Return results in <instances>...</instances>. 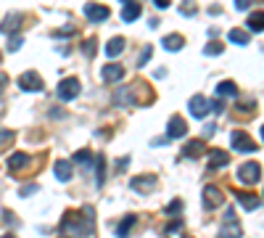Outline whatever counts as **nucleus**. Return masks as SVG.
<instances>
[{"label":"nucleus","mask_w":264,"mask_h":238,"mask_svg":"<svg viewBox=\"0 0 264 238\" xmlns=\"http://www.w3.org/2000/svg\"><path fill=\"white\" fill-rule=\"evenodd\" d=\"M238 180L243 183V186H256V183L262 180V167L256 162H246L238 167Z\"/></svg>","instance_id":"nucleus-1"},{"label":"nucleus","mask_w":264,"mask_h":238,"mask_svg":"<svg viewBox=\"0 0 264 238\" xmlns=\"http://www.w3.org/2000/svg\"><path fill=\"white\" fill-rule=\"evenodd\" d=\"M230 145L232 151H240V153H254L259 145L254 143V138H248V133H243V130H235V133L230 135Z\"/></svg>","instance_id":"nucleus-2"},{"label":"nucleus","mask_w":264,"mask_h":238,"mask_svg":"<svg viewBox=\"0 0 264 238\" xmlns=\"http://www.w3.org/2000/svg\"><path fill=\"white\" fill-rule=\"evenodd\" d=\"M217 238H240V225L235 220V212L227 209L224 212V220H222V230L217 233Z\"/></svg>","instance_id":"nucleus-3"},{"label":"nucleus","mask_w":264,"mask_h":238,"mask_svg":"<svg viewBox=\"0 0 264 238\" xmlns=\"http://www.w3.org/2000/svg\"><path fill=\"white\" fill-rule=\"evenodd\" d=\"M43 77L37 74V72H21L19 77V88H21V93H37V90H43Z\"/></svg>","instance_id":"nucleus-4"},{"label":"nucleus","mask_w":264,"mask_h":238,"mask_svg":"<svg viewBox=\"0 0 264 238\" xmlns=\"http://www.w3.org/2000/svg\"><path fill=\"white\" fill-rule=\"evenodd\" d=\"M80 90H82L80 80H77V77H66V80L58 85V98L61 101H74V98L80 95Z\"/></svg>","instance_id":"nucleus-5"},{"label":"nucleus","mask_w":264,"mask_h":238,"mask_svg":"<svg viewBox=\"0 0 264 238\" xmlns=\"http://www.w3.org/2000/svg\"><path fill=\"white\" fill-rule=\"evenodd\" d=\"M224 204V193L217 186H206L204 188V206L206 209H220Z\"/></svg>","instance_id":"nucleus-6"},{"label":"nucleus","mask_w":264,"mask_h":238,"mask_svg":"<svg viewBox=\"0 0 264 238\" xmlns=\"http://www.w3.org/2000/svg\"><path fill=\"white\" fill-rule=\"evenodd\" d=\"M156 178L153 175H140V178H132L130 180V188L137 190V193H148V190H156Z\"/></svg>","instance_id":"nucleus-7"},{"label":"nucleus","mask_w":264,"mask_h":238,"mask_svg":"<svg viewBox=\"0 0 264 238\" xmlns=\"http://www.w3.org/2000/svg\"><path fill=\"white\" fill-rule=\"evenodd\" d=\"M85 19L92 21V24H98V21H106L108 19V8L100 3H88L85 5Z\"/></svg>","instance_id":"nucleus-8"},{"label":"nucleus","mask_w":264,"mask_h":238,"mask_svg":"<svg viewBox=\"0 0 264 238\" xmlns=\"http://www.w3.org/2000/svg\"><path fill=\"white\" fill-rule=\"evenodd\" d=\"M188 109H190V114H193L196 119H204L206 114H209V101H206V95H201V93L193 95L190 101H188Z\"/></svg>","instance_id":"nucleus-9"},{"label":"nucleus","mask_w":264,"mask_h":238,"mask_svg":"<svg viewBox=\"0 0 264 238\" xmlns=\"http://www.w3.org/2000/svg\"><path fill=\"white\" fill-rule=\"evenodd\" d=\"M167 135H169V138H182V135H188V125H185V119L180 117V114H172V117H169Z\"/></svg>","instance_id":"nucleus-10"},{"label":"nucleus","mask_w":264,"mask_h":238,"mask_svg":"<svg viewBox=\"0 0 264 238\" xmlns=\"http://www.w3.org/2000/svg\"><path fill=\"white\" fill-rule=\"evenodd\" d=\"M114 103L116 106H135V103H140V98L135 95V88H122L114 93Z\"/></svg>","instance_id":"nucleus-11"},{"label":"nucleus","mask_w":264,"mask_h":238,"mask_svg":"<svg viewBox=\"0 0 264 238\" xmlns=\"http://www.w3.org/2000/svg\"><path fill=\"white\" fill-rule=\"evenodd\" d=\"M100 77H103V82H119V80H124V66L106 64L103 69H100Z\"/></svg>","instance_id":"nucleus-12"},{"label":"nucleus","mask_w":264,"mask_h":238,"mask_svg":"<svg viewBox=\"0 0 264 238\" xmlns=\"http://www.w3.org/2000/svg\"><path fill=\"white\" fill-rule=\"evenodd\" d=\"M238 198V204L243 206V209H248V212H254L256 206H259V198H256L254 193H248V190H235V193H232Z\"/></svg>","instance_id":"nucleus-13"},{"label":"nucleus","mask_w":264,"mask_h":238,"mask_svg":"<svg viewBox=\"0 0 264 238\" xmlns=\"http://www.w3.org/2000/svg\"><path fill=\"white\" fill-rule=\"evenodd\" d=\"M204 153H206V143L204 141H190L182 148V156L185 159H198V156H204Z\"/></svg>","instance_id":"nucleus-14"},{"label":"nucleus","mask_w":264,"mask_h":238,"mask_svg":"<svg viewBox=\"0 0 264 238\" xmlns=\"http://www.w3.org/2000/svg\"><path fill=\"white\" fill-rule=\"evenodd\" d=\"M29 164H32V156H29V153H13V156L8 159V170H11V172L27 170Z\"/></svg>","instance_id":"nucleus-15"},{"label":"nucleus","mask_w":264,"mask_h":238,"mask_svg":"<svg viewBox=\"0 0 264 238\" xmlns=\"http://www.w3.org/2000/svg\"><path fill=\"white\" fill-rule=\"evenodd\" d=\"M53 172H56V178H58L61 183H69V180H72V162L58 159V162L53 164Z\"/></svg>","instance_id":"nucleus-16"},{"label":"nucleus","mask_w":264,"mask_h":238,"mask_svg":"<svg viewBox=\"0 0 264 238\" xmlns=\"http://www.w3.org/2000/svg\"><path fill=\"white\" fill-rule=\"evenodd\" d=\"M124 45H127V43H124V37H111V40L106 43V56H108V58L122 56V53H124Z\"/></svg>","instance_id":"nucleus-17"},{"label":"nucleus","mask_w":264,"mask_h":238,"mask_svg":"<svg viewBox=\"0 0 264 238\" xmlns=\"http://www.w3.org/2000/svg\"><path fill=\"white\" fill-rule=\"evenodd\" d=\"M206 156H209V164H212V167H227L230 164V156L224 151H220V148L206 151Z\"/></svg>","instance_id":"nucleus-18"},{"label":"nucleus","mask_w":264,"mask_h":238,"mask_svg":"<svg viewBox=\"0 0 264 238\" xmlns=\"http://www.w3.org/2000/svg\"><path fill=\"white\" fill-rule=\"evenodd\" d=\"M235 93H238V88H235V82H232V80H224V82L217 85V95H220V98H235Z\"/></svg>","instance_id":"nucleus-19"},{"label":"nucleus","mask_w":264,"mask_h":238,"mask_svg":"<svg viewBox=\"0 0 264 238\" xmlns=\"http://www.w3.org/2000/svg\"><path fill=\"white\" fill-rule=\"evenodd\" d=\"M135 220H137L135 214H127V217L119 222V228H116V236H119V238H127V236H130V230L135 228Z\"/></svg>","instance_id":"nucleus-20"},{"label":"nucleus","mask_w":264,"mask_h":238,"mask_svg":"<svg viewBox=\"0 0 264 238\" xmlns=\"http://www.w3.org/2000/svg\"><path fill=\"white\" fill-rule=\"evenodd\" d=\"M248 29L251 32H264V11H254L248 16Z\"/></svg>","instance_id":"nucleus-21"},{"label":"nucleus","mask_w":264,"mask_h":238,"mask_svg":"<svg viewBox=\"0 0 264 238\" xmlns=\"http://www.w3.org/2000/svg\"><path fill=\"white\" fill-rule=\"evenodd\" d=\"M227 40H230V43H235V45H248L251 35H248L246 29H230V32H227Z\"/></svg>","instance_id":"nucleus-22"},{"label":"nucleus","mask_w":264,"mask_h":238,"mask_svg":"<svg viewBox=\"0 0 264 238\" xmlns=\"http://www.w3.org/2000/svg\"><path fill=\"white\" fill-rule=\"evenodd\" d=\"M161 43H164V48H167V50H182L185 37H182V35H167Z\"/></svg>","instance_id":"nucleus-23"},{"label":"nucleus","mask_w":264,"mask_h":238,"mask_svg":"<svg viewBox=\"0 0 264 238\" xmlns=\"http://www.w3.org/2000/svg\"><path fill=\"white\" fill-rule=\"evenodd\" d=\"M19 24H21V13H11V16L5 19L3 24H0V29H3L5 35H13V32H16V27H19Z\"/></svg>","instance_id":"nucleus-24"},{"label":"nucleus","mask_w":264,"mask_h":238,"mask_svg":"<svg viewBox=\"0 0 264 238\" xmlns=\"http://www.w3.org/2000/svg\"><path fill=\"white\" fill-rule=\"evenodd\" d=\"M137 16H140V5H137V3H127L122 8V19L124 21H135Z\"/></svg>","instance_id":"nucleus-25"},{"label":"nucleus","mask_w":264,"mask_h":238,"mask_svg":"<svg viewBox=\"0 0 264 238\" xmlns=\"http://www.w3.org/2000/svg\"><path fill=\"white\" fill-rule=\"evenodd\" d=\"M103 167H106V159H103V156H98V159H95V186H98V188L106 183V172H103Z\"/></svg>","instance_id":"nucleus-26"},{"label":"nucleus","mask_w":264,"mask_h":238,"mask_svg":"<svg viewBox=\"0 0 264 238\" xmlns=\"http://www.w3.org/2000/svg\"><path fill=\"white\" fill-rule=\"evenodd\" d=\"M95 45H98L95 37H88V40L82 43V53H85L88 58H92V56H95Z\"/></svg>","instance_id":"nucleus-27"},{"label":"nucleus","mask_w":264,"mask_h":238,"mask_svg":"<svg viewBox=\"0 0 264 238\" xmlns=\"http://www.w3.org/2000/svg\"><path fill=\"white\" fill-rule=\"evenodd\" d=\"M74 162H77V164H85V167H88V164H90V151H88V148H80V151L74 153Z\"/></svg>","instance_id":"nucleus-28"},{"label":"nucleus","mask_w":264,"mask_h":238,"mask_svg":"<svg viewBox=\"0 0 264 238\" xmlns=\"http://www.w3.org/2000/svg\"><path fill=\"white\" fill-rule=\"evenodd\" d=\"M180 212H182V201H180V198H175V201L167 204V214H180Z\"/></svg>","instance_id":"nucleus-29"},{"label":"nucleus","mask_w":264,"mask_h":238,"mask_svg":"<svg viewBox=\"0 0 264 238\" xmlns=\"http://www.w3.org/2000/svg\"><path fill=\"white\" fill-rule=\"evenodd\" d=\"M13 143V133H8V130H0V148H5V145Z\"/></svg>","instance_id":"nucleus-30"},{"label":"nucleus","mask_w":264,"mask_h":238,"mask_svg":"<svg viewBox=\"0 0 264 238\" xmlns=\"http://www.w3.org/2000/svg\"><path fill=\"white\" fill-rule=\"evenodd\" d=\"M180 11H182V16H193V13H196V3H193V0H185Z\"/></svg>","instance_id":"nucleus-31"},{"label":"nucleus","mask_w":264,"mask_h":238,"mask_svg":"<svg viewBox=\"0 0 264 238\" xmlns=\"http://www.w3.org/2000/svg\"><path fill=\"white\" fill-rule=\"evenodd\" d=\"M206 53H209V56H220V53H222V43H209L206 45Z\"/></svg>","instance_id":"nucleus-32"},{"label":"nucleus","mask_w":264,"mask_h":238,"mask_svg":"<svg viewBox=\"0 0 264 238\" xmlns=\"http://www.w3.org/2000/svg\"><path fill=\"white\" fill-rule=\"evenodd\" d=\"M180 230H182V220H175L164 228V233H180Z\"/></svg>","instance_id":"nucleus-33"},{"label":"nucleus","mask_w":264,"mask_h":238,"mask_svg":"<svg viewBox=\"0 0 264 238\" xmlns=\"http://www.w3.org/2000/svg\"><path fill=\"white\" fill-rule=\"evenodd\" d=\"M151 56H153V48H151V45H148V48H145V50H143V56H140V61H137V66H145V64H148V61H151Z\"/></svg>","instance_id":"nucleus-34"},{"label":"nucleus","mask_w":264,"mask_h":238,"mask_svg":"<svg viewBox=\"0 0 264 238\" xmlns=\"http://www.w3.org/2000/svg\"><path fill=\"white\" fill-rule=\"evenodd\" d=\"M21 43H24V40H21V37H11V40H8V50H16Z\"/></svg>","instance_id":"nucleus-35"},{"label":"nucleus","mask_w":264,"mask_h":238,"mask_svg":"<svg viewBox=\"0 0 264 238\" xmlns=\"http://www.w3.org/2000/svg\"><path fill=\"white\" fill-rule=\"evenodd\" d=\"M35 190H37V186H35V183H32V186H24V188H21V196H32Z\"/></svg>","instance_id":"nucleus-36"},{"label":"nucleus","mask_w":264,"mask_h":238,"mask_svg":"<svg viewBox=\"0 0 264 238\" xmlns=\"http://www.w3.org/2000/svg\"><path fill=\"white\" fill-rule=\"evenodd\" d=\"M248 5H251V0H235V8H240V11H246Z\"/></svg>","instance_id":"nucleus-37"},{"label":"nucleus","mask_w":264,"mask_h":238,"mask_svg":"<svg viewBox=\"0 0 264 238\" xmlns=\"http://www.w3.org/2000/svg\"><path fill=\"white\" fill-rule=\"evenodd\" d=\"M127 167H130V159H119V164H116V172L127 170Z\"/></svg>","instance_id":"nucleus-38"},{"label":"nucleus","mask_w":264,"mask_h":238,"mask_svg":"<svg viewBox=\"0 0 264 238\" xmlns=\"http://www.w3.org/2000/svg\"><path fill=\"white\" fill-rule=\"evenodd\" d=\"M151 3H153V5H159L161 11H164V8H169V0H151Z\"/></svg>","instance_id":"nucleus-39"},{"label":"nucleus","mask_w":264,"mask_h":238,"mask_svg":"<svg viewBox=\"0 0 264 238\" xmlns=\"http://www.w3.org/2000/svg\"><path fill=\"white\" fill-rule=\"evenodd\" d=\"M0 238H16V236H11V233H8V236H0Z\"/></svg>","instance_id":"nucleus-40"},{"label":"nucleus","mask_w":264,"mask_h":238,"mask_svg":"<svg viewBox=\"0 0 264 238\" xmlns=\"http://www.w3.org/2000/svg\"><path fill=\"white\" fill-rule=\"evenodd\" d=\"M262 141H264V127H262Z\"/></svg>","instance_id":"nucleus-41"},{"label":"nucleus","mask_w":264,"mask_h":238,"mask_svg":"<svg viewBox=\"0 0 264 238\" xmlns=\"http://www.w3.org/2000/svg\"><path fill=\"white\" fill-rule=\"evenodd\" d=\"M122 3H130V0H122Z\"/></svg>","instance_id":"nucleus-42"}]
</instances>
